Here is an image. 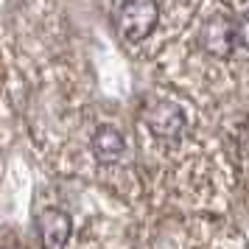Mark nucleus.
<instances>
[{"mask_svg": "<svg viewBox=\"0 0 249 249\" xmlns=\"http://www.w3.org/2000/svg\"><path fill=\"white\" fill-rule=\"evenodd\" d=\"M160 3L157 0H115L112 23L126 42H143L157 28Z\"/></svg>", "mask_w": 249, "mask_h": 249, "instance_id": "1", "label": "nucleus"}, {"mask_svg": "<svg viewBox=\"0 0 249 249\" xmlns=\"http://www.w3.org/2000/svg\"><path fill=\"white\" fill-rule=\"evenodd\" d=\"M140 121L146 124V129L157 140H165V143H177L188 132V115H185V109L179 104L168 101V98H151V101H146L143 109H140Z\"/></svg>", "mask_w": 249, "mask_h": 249, "instance_id": "2", "label": "nucleus"}, {"mask_svg": "<svg viewBox=\"0 0 249 249\" xmlns=\"http://www.w3.org/2000/svg\"><path fill=\"white\" fill-rule=\"evenodd\" d=\"M199 42L202 48L215 59H227L238 48V31H235V17L227 12L210 14L199 28Z\"/></svg>", "mask_w": 249, "mask_h": 249, "instance_id": "3", "label": "nucleus"}, {"mask_svg": "<svg viewBox=\"0 0 249 249\" xmlns=\"http://www.w3.org/2000/svg\"><path fill=\"white\" fill-rule=\"evenodd\" d=\"M34 232L39 249H68L73 235V218L62 207H45L34 218Z\"/></svg>", "mask_w": 249, "mask_h": 249, "instance_id": "4", "label": "nucleus"}, {"mask_svg": "<svg viewBox=\"0 0 249 249\" xmlns=\"http://www.w3.org/2000/svg\"><path fill=\"white\" fill-rule=\"evenodd\" d=\"M90 148H92V157L98 160L101 165H112V162H118L126 154V137L118 126L104 124L92 132Z\"/></svg>", "mask_w": 249, "mask_h": 249, "instance_id": "5", "label": "nucleus"}, {"mask_svg": "<svg viewBox=\"0 0 249 249\" xmlns=\"http://www.w3.org/2000/svg\"><path fill=\"white\" fill-rule=\"evenodd\" d=\"M235 31H238V48L249 51V9L235 17Z\"/></svg>", "mask_w": 249, "mask_h": 249, "instance_id": "6", "label": "nucleus"}]
</instances>
